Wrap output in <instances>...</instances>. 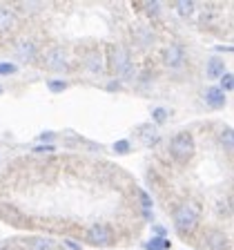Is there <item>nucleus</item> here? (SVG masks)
I'll use <instances>...</instances> for the list:
<instances>
[{
	"label": "nucleus",
	"instance_id": "nucleus-1",
	"mask_svg": "<svg viewBox=\"0 0 234 250\" xmlns=\"http://www.w3.org/2000/svg\"><path fill=\"white\" fill-rule=\"evenodd\" d=\"M201 217H203V208L201 203L194 201V199H183L176 208L172 210V221H174V228L181 234L183 239H190L198 232V226H201Z\"/></svg>",
	"mask_w": 234,
	"mask_h": 250
},
{
	"label": "nucleus",
	"instance_id": "nucleus-2",
	"mask_svg": "<svg viewBox=\"0 0 234 250\" xmlns=\"http://www.w3.org/2000/svg\"><path fill=\"white\" fill-rule=\"evenodd\" d=\"M105 65H107V72L116 78V81H134L136 78V65L134 58H132L130 47L123 45V42H114L109 45V52L105 56Z\"/></svg>",
	"mask_w": 234,
	"mask_h": 250
},
{
	"label": "nucleus",
	"instance_id": "nucleus-3",
	"mask_svg": "<svg viewBox=\"0 0 234 250\" xmlns=\"http://www.w3.org/2000/svg\"><path fill=\"white\" fill-rule=\"evenodd\" d=\"M167 152H170L172 161L178 166H187L194 159L196 152V143H194V134L190 130H178L176 134H172L170 143H167Z\"/></svg>",
	"mask_w": 234,
	"mask_h": 250
},
{
	"label": "nucleus",
	"instance_id": "nucleus-4",
	"mask_svg": "<svg viewBox=\"0 0 234 250\" xmlns=\"http://www.w3.org/2000/svg\"><path fill=\"white\" fill-rule=\"evenodd\" d=\"M38 61H40V65L45 69H49V72H56V74L69 72V67H72V65H69L72 56H69V49L65 45H52V47H47L45 52H40Z\"/></svg>",
	"mask_w": 234,
	"mask_h": 250
},
{
	"label": "nucleus",
	"instance_id": "nucleus-5",
	"mask_svg": "<svg viewBox=\"0 0 234 250\" xmlns=\"http://www.w3.org/2000/svg\"><path fill=\"white\" fill-rule=\"evenodd\" d=\"M83 241L87 246H94V248H107L116 241V232L109 224H103V221H96L92 224L83 234Z\"/></svg>",
	"mask_w": 234,
	"mask_h": 250
},
{
	"label": "nucleus",
	"instance_id": "nucleus-6",
	"mask_svg": "<svg viewBox=\"0 0 234 250\" xmlns=\"http://www.w3.org/2000/svg\"><path fill=\"white\" fill-rule=\"evenodd\" d=\"M80 72L89 78H98L107 72V65H105V54L100 52L98 47L89 49L85 56H80Z\"/></svg>",
	"mask_w": 234,
	"mask_h": 250
},
{
	"label": "nucleus",
	"instance_id": "nucleus-7",
	"mask_svg": "<svg viewBox=\"0 0 234 250\" xmlns=\"http://www.w3.org/2000/svg\"><path fill=\"white\" fill-rule=\"evenodd\" d=\"M203 250H232V237L223 230H205L203 239L198 241Z\"/></svg>",
	"mask_w": 234,
	"mask_h": 250
},
{
	"label": "nucleus",
	"instance_id": "nucleus-8",
	"mask_svg": "<svg viewBox=\"0 0 234 250\" xmlns=\"http://www.w3.org/2000/svg\"><path fill=\"white\" fill-rule=\"evenodd\" d=\"M161 56H163L165 67H170V69H181L187 61V52L181 42H170V45L163 49Z\"/></svg>",
	"mask_w": 234,
	"mask_h": 250
},
{
	"label": "nucleus",
	"instance_id": "nucleus-9",
	"mask_svg": "<svg viewBox=\"0 0 234 250\" xmlns=\"http://www.w3.org/2000/svg\"><path fill=\"white\" fill-rule=\"evenodd\" d=\"M14 54L22 62H36L38 56H40V47H38V42L34 38H20L14 45Z\"/></svg>",
	"mask_w": 234,
	"mask_h": 250
},
{
	"label": "nucleus",
	"instance_id": "nucleus-10",
	"mask_svg": "<svg viewBox=\"0 0 234 250\" xmlns=\"http://www.w3.org/2000/svg\"><path fill=\"white\" fill-rule=\"evenodd\" d=\"M203 101L208 103V107L221 109V107H225V103H228V94H223L216 85H212V87H208L203 92Z\"/></svg>",
	"mask_w": 234,
	"mask_h": 250
},
{
	"label": "nucleus",
	"instance_id": "nucleus-11",
	"mask_svg": "<svg viewBox=\"0 0 234 250\" xmlns=\"http://www.w3.org/2000/svg\"><path fill=\"white\" fill-rule=\"evenodd\" d=\"M16 25H18V11L7 5H0V31H2V34L11 31Z\"/></svg>",
	"mask_w": 234,
	"mask_h": 250
},
{
	"label": "nucleus",
	"instance_id": "nucleus-12",
	"mask_svg": "<svg viewBox=\"0 0 234 250\" xmlns=\"http://www.w3.org/2000/svg\"><path fill=\"white\" fill-rule=\"evenodd\" d=\"M22 248L25 250H58V246L52 239H45V237H27V239H22Z\"/></svg>",
	"mask_w": 234,
	"mask_h": 250
},
{
	"label": "nucleus",
	"instance_id": "nucleus-13",
	"mask_svg": "<svg viewBox=\"0 0 234 250\" xmlns=\"http://www.w3.org/2000/svg\"><path fill=\"white\" fill-rule=\"evenodd\" d=\"M205 74L208 78H221L225 74V62L221 56H210L208 65H205Z\"/></svg>",
	"mask_w": 234,
	"mask_h": 250
},
{
	"label": "nucleus",
	"instance_id": "nucleus-14",
	"mask_svg": "<svg viewBox=\"0 0 234 250\" xmlns=\"http://www.w3.org/2000/svg\"><path fill=\"white\" fill-rule=\"evenodd\" d=\"M134 41L138 42L140 47H150L154 42V31L147 25H136L134 27Z\"/></svg>",
	"mask_w": 234,
	"mask_h": 250
},
{
	"label": "nucleus",
	"instance_id": "nucleus-15",
	"mask_svg": "<svg viewBox=\"0 0 234 250\" xmlns=\"http://www.w3.org/2000/svg\"><path fill=\"white\" fill-rule=\"evenodd\" d=\"M218 141H221V147L225 150V154L232 156V152H234V130H232V125H223Z\"/></svg>",
	"mask_w": 234,
	"mask_h": 250
},
{
	"label": "nucleus",
	"instance_id": "nucleus-16",
	"mask_svg": "<svg viewBox=\"0 0 234 250\" xmlns=\"http://www.w3.org/2000/svg\"><path fill=\"white\" fill-rule=\"evenodd\" d=\"M174 9H176V14L181 16V18H190V16L194 14V9H196V5L190 2V0H178L176 5H174Z\"/></svg>",
	"mask_w": 234,
	"mask_h": 250
},
{
	"label": "nucleus",
	"instance_id": "nucleus-17",
	"mask_svg": "<svg viewBox=\"0 0 234 250\" xmlns=\"http://www.w3.org/2000/svg\"><path fill=\"white\" fill-rule=\"evenodd\" d=\"M216 212L221 219H232V197H228V201L225 199H221V201L216 203Z\"/></svg>",
	"mask_w": 234,
	"mask_h": 250
},
{
	"label": "nucleus",
	"instance_id": "nucleus-18",
	"mask_svg": "<svg viewBox=\"0 0 234 250\" xmlns=\"http://www.w3.org/2000/svg\"><path fill=\"white\" fill-rule=\"evenodd\" d=\"M167 119H170V109H165V107H154L152 109V123H154V127L156 125H165Z\"/></svg>",
	"mask_w": 234,
	"mask_h": 250
},
{
	"label": "nucleus",
	"instance_id": "nucleus-19",
	"mask_svg": "<svg viewBox=\"0 0 234 250\" xmlns=\"http://www.w3.org/2000/svg\"><path fill=\"white\" fill-rule=\"evenodd\" d=\"M69 87V83L65 81V78H47V89L54 94H60L65 92V89Z\"/></svg>",
	"mask_w": 234,
	"mask_h": 250
},
{
	"label": "nucleus",
	"instance_id": "nucleus-20",
	"mask_svg": "<svg viewBox=\"0 0 234 250\" xmlns=\"http://www.w3.org/2000/svg\"><path fill=\"white\" fill-rule=\"evenodd\" d=\"M147 250H170L172 248V241L170 239H158V237H152L150 241L145 244Z\"/></svg>",
	"mask_w": 234,
	"mask_h": 250
},
{
	"label": "nucleus",
	"instance_id": "nucleus-21",
	"mask_svg": "<svg viewBox=\"0 0 234 250\" xmlns=\"http://www.w3.org/2000/svg\"><path fill=\"white\" fill-rule=\"evenodd\" d=\"M218 89H221L223 94H228V92H232V89H234V74L232 72H228V69H225V74L221 76V87H218Z\"/></svg>",
	"mask_w": 234,
	"mask_h": 250
},
{
	"label": "nucleus",
	"instance_id": "nucleus-22",
	"mask_svg": "<svg viewBox=\"0 0 234 250\" xmlns=\"http://www.w3.org/2000/svg\"><path fill=\"white\" fill-rule=\"evenodd\" d=\"M112 150L116 152V154H130L132 152V143L127 139H123V141H116L114 143V147H112Z\"/></svg>",
	"mask_w": 234,
	"mask_h": 250
},
{
	"label": "nucleus",
	"instance_id": "nucleus-23",
	"mask_svg": "<svg viewBox=\"0 0 234 250\" xmlns=\"http://www.w3.org/2000/svg\"><path fill=\"white\" fill-rule=\"evenodd\" d=\"M136 194H138V201H140V206H143V210H152L154 201L150 199V194H147L145 190H140V188H136Z\"/></svg>",
	"mask_w": 234,
	"mask_h": 250
},
{
	"label": "nucleus",
	"instance_id": "nucleus-24",
	"mask_svg": "<svg viewBox=\"0 0 234 250\" xmlns=\"http://www.w3.org/2000/svg\"><path fill=\"white\" fill-rule=\"evenodd\" d=\"M16 72H18V65H16V62H9V61L0 62V76H11V74H16Z\"/></svg>",
	"mask_w": 234,
	"mask_h": 250
},
{
	"label": "nucleus",
	"instance_id": "nucleus-25",
	"mask_svg": "<svg viewBox=\"0 0 234 250\" xmlns=\"http://www.w3.org/2000/svg\"><path fill=\"white\" fill-rule=\"evenodd\" d=\"M143 9L147 11V16H150V18H158V16H161V5H158V2H145V5H143Z\"/></svg>",
	"mask_w": 234,
	"mask_h": 250
},
{
	"label": "nucleus",
	"instance_id": "nucleus-26",
	"mask_svg": "<svg viewBox=\"0 0 234 250\" xmlns=\"http://www.w3.org/2000/svg\"><path fill=\"white\" fill-rule=\"evenodd\" d=\"M56 132H40V134H38V141H47V146H52V141L56 139Z\"/></svg>",
	"mask_w": 234,
	"mask_h": 250
},
{
	"label": "nucleus",
	"instance_id": "nucleus-27",
	"mask_svg": "<svg viewBox=\"0 0 234 250\" xmlns=\"http://www.w3.org/2000/svg\"><path fill=\"white\" fill-rule=\"evenodd\" d=\"M152 230H154V237H158V239H165L167 237V230L163 228V226H158V224L152 226Z\"/></svg>",
	"mask_w": 234,
	"mask_h": 250
},
{
	"label": "nucleus",
	"instance_id": "nucleus-28",
	"mask_svg": "<svg viewBox=\"0 0 234 250\" xmlns=\"http://www.w3.org/2000/svg\"><path fill=\"white\" fill-rule=\"evenodd\" d=\"M54 150H56V146H36L34 147L36 154H42V152H54Z\"/></svg>",
	"mask_w": 234,
	"mask_h": 250
},
{
	"label": "nucleus",
	"instance_id": "nucleus-29",
	"mask_svg": "<svg viewBox=\"0 0 234 250\" xmlns=\"http://www.w3.org/2000/svg\"><path fill=\"white\" fill-rule=\"evenodd\" d=\"M65 248H69V250H83V246L80 244H76V241H72V239H65Z\"/></svg>",
	"mask_w": 234,
	"mask_h": 250
},
{
	"label": "nucleus",
	"instance_id": "nucleus-30",
	"mask_svg": "<svg viewBox=\"0 0 234 250\" xmlns=\"http://www.w3.org/2000/svg\"><path fill=\"white\" fill-rule=\"evenodd\" d=\"M120 85H123V83L114 78V81H109V83H107V89H109V92H114V89H120Z\"/></svg>",
	"mask_w": 234,
	"mask_h": 250
},
{
	"label": "nucleus",
	"instance_id": "nucleus-31",
	"mask_svg": "<svg viewBox=\"0 0 234 250\" xmlns=\"http://www.w3.org/2000/svg\"><path fill=\"white\" fill-rule=\"evenodd\" d=\"M2 92H5V87H2V85H0V94H2Z\"/></svg>",
	"mask_w": 234,
	"mask_h": 250
}]
</instances>
